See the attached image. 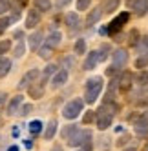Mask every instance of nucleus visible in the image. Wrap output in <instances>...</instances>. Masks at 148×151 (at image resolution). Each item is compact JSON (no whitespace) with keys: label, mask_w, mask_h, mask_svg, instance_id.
Segmentation results:
<instances>
[{"label":"nucleus","mask_w":148,"mask_h":151,"mask_svg":"<svg viewBox=\"0 0 148 151\" xmlns=\"http://www.w3.org/2000/svg\"><path fill=\"white\" fill-rule=\"evenodd\" d=\"M101 91H102V78H101V77H91V78L86 82V93H84V96H86V102H88V104H93L95 100L99 99Z\"/></svg>","instance_id":"f257e3e1"},{"label":"nucleus","mask_w":148,"mask_h":151,"mask_svg":"<svg viewBox=\"0 0 148 151\" xmlns=\"http://www.w3.org/2000/svg\"><path fill=\"white\" fill-rule=\"evenodd\" d=\"M82 107H84V102L81 99H75V100H71L68 102L64 107H62V116L68 118V120H73V118H77L82 111Z\"/></svg>","instance_id":"f03ea898"},{"label":"nucleus","mask_w":148,"mask_h":151,"mask_svg":"<svg viewBox=\"0 0 148 151\" xmlns=\"http://www.w3.org/2000/svg\"><path fill=\"white\" fill-rule=\"evenodd\" d=\"M128 18H130V15H128V13H121V15H117V17L112 20V24L108 26V33H110V35L119 33V31L123 29V26L128 22Z\"/></svg>","instance_id":"7ed1b4c3"},{"label":"nucleus","mask_w":148,"mask_h":151,"mask_svg":"<svg viewBox=\"0 0 148 151\" xmlns=\"http://www.w3.org/2000/svg\"><path fill=\"white\" fill-rule=\"evenodd\" d=\"M90 138H91L90 131H77L68 140H70V146H82V144H90Z\"/></svg>","instance_id":"20e7f679"},{"label":"nucleus","mask_w":148,"mask_h":151,"mask_svg":"<svg viewBox=\"0 0 148 151\" xmlns=\"http://www.w3.org/2000/svg\"><path fill=\"white\" fill-rule=\"evenodd\" d=\"M95 122H97V127L101 131H104V129H108L112 126V115L104 113V109H101L99 113H95Z\"/></svg>","instance_id":"39448f33"},{"label":"nucleus","mask_w":148,"mask_h":151,"mask_svg":"<svg viewBox=\"0 0 148 151\" xmlns=\"http://www.w3.org/2000/svg\"><path fill=\"white\" fill-rule=\"evenodd\" d=\"M38 78V69H29L24 77H22V80L18 82V88L20 89H24V88H29L31 86V82H35Z\"/></svg>","instance_id":"423d86ee"},{"label":"nucleus","mask_w":148,"mask_h":151,"mask_svg":"<svg viewBox=\"0 0 148 151\" xmlns=\"http://www.w3.org/2000/svg\"><path fill=\"white\" fill-rule=\"evenodd\" d=\"M112 60H113V68H115V69H117V68H123L124 64H126V60H128V53H126L124 49H117V51L113 53Z\"/></svg>","instance_id":"0eeeda50"},{"label":"nucleus","mask_w":148,"mask_h":151,"mask_svg":"<svg viewBox=\"0 0 148 151\" xmlns=\"http://www.w3.org/2000/svg\"><path fill=\"white\" fill-rule=\"evenodd\" d=\"M66 82H68V71L66 69H60V71L55 73L53 80H51V86H53V88H60V86H64Z\"/></svg>","instance_id":"6e6552de"},{"label":"nucleus","mask_w":148,"mask_h":151,"mask_svg":"<svg viewBox=\"0 0 148 151\" xmlns=\"http://www.w3.org/2000/svg\"><path fill=\"white\" fill-rule=\"evenodd\" d=\"M97 62H99V51H91L90 55L86 57V60H84V66L82 68L90 71V69H93L95 66H97Z\"/></svg>","instance_id":"1a4fd4ad"},{"label":"nucleus","mask_w":148,"mask_h":151,"mask_svg":"<svg viewBox=\"0 0 148 151\" xmlns=\"http://www.w3.org/2000/svg\"><path fill=\"white\" fill-rule=\"evenodd\" d=\"M22 102H24V96H22V95L13 96L11 102H9V106H7V115H15V113H17V109H18L20 106H22Z\"/></svg>","instance_id":"9d476101"},{"label":"nucleus","mask_w":148,"mask_h":151,"mask_svg":"<svg viewBox=\"0 0 148 151\" xmlns=\"http://www.w3.org/2000/svg\"><path fill=\"white\" fill-rule=\"evenodd\" d=\"M60 40H62V35L59 33V31H53V33L46 38V47H49V49L57 47V46L60 44Z\"/></svg>","instance_id":"9b49d317"},{"label":"nucleus","mask_w":148,"mask_h":151,"mask_svg":"<svg viewBox=\"0 0 148 151\" xmlns=\"http://www.w3.org/2000/svg\"><path fill=\"white\" fill-rule=\"evenodd\" d=\"M40 22V15H38V11H33V9H31V11L28 13V18H26V27H35L37 24Z\"/></svg>","instance_id":"f8f14e48"},{"label":"nucleus","mask_w":148,"mask_h":151,"mask_svg":"<svg viewBox=\"0 0 148 151\" xmlns=\"http://www.w3.org/2000/svg\"><path fill=\"white\" fill-rule=\"evenodd\" d=\"M9 71H11V60L0 57V78H4Z\"/></svg>","instance_id":"ddd939ff"},{"label":"nucleus","mask_w":148,"mask_h":151,"mask_svg":"<svg viewBox=\"0 0 148 151\" xmlns=\"http://www.w3.org/2000/svg\"><path fill=\"white\" fill-rule=\"evenodd\" d=\"M101 17H102V11L101 9H93V11L88 15V18H86V26H95L101 20Z\"/></svg>","instance_id":"4468645a"},{"label":"nucleus","mask_w":148,"mask_h":151,"mask_svg":"<svg viewBox=\"0 0 148 151\" xmlns=\"http://www.w3.org/2000/svg\"><path fill=\"white\" fill-rule=\"evenodd\" d=\"M55 133H57V120H49L48 126H46V131H44L46 140H51L55 137Z\"/></svg>","instance_id":"2eb2a0df"},{"label":"nucleus","mask_w":148,"mask_h":151,"mask_svg":"<svg viewBox=\"0 0 148 151\" xmlns=\"http://www.w3.org/2000/svg\"><path fill=\"white\" fill-rule=\"evenodd\" d=\"M133 9H135V13L139 15V17L146 15L148 13V0H137L135 6H133Z\"/></svg>","instance_id":"dca6fc26"},{"label":"nucleus","mask_w":148,"mask_h":151,"mask_svg":"<svg viewBox=\"0 0 148 151\" xmlns=\"http://www.w3.org/2000/svg\"><path fill=\"white\" fill-rule=\"evenodd\" d=\"M29 95L33 96V99H40V96L44 95V82H40L37 86H29Z\"/></svg>","instance_id":"f3484780"},{"label":"nucleus","mask_w":148,"mask_h":151,"mask_svg":"<svg viewBox=\"0 0 148 151\" xmlns=\"http://www.w3.org/2000/svg\"><path fill=\"white\" fill-rule=\"evenodd\" d=\"M66 24H68V27H71V29L79 27V24H81L79 15H77V13H68V15H66Z\"/></svg>","instance_id":"a211bd4d"},{"label":"nucleus","mask_w":148,"mask_h":151,"mask_svg":"<svg viewBox=\"0 0 148 151\" xmlns=\"http://www.w3.org/2000/svg\"><path fill=\"white\" fill-rule=\"evenodd\" d=\"M135 133L137 135H146L148 133V122H146V118H141V120L135 122Z\"/></svg>","instance_id":"6ab92c4d"},{"label":"nucleus","mask_w":148,"mask_h":151,"mask_svg":"<svg viewBox=\"0 0 148 151\" xmlns=\"http://www.w3.org/2000/svg\"><path fill=\"white\" fill-rule=\"evenodd\" d=\"M40 42H42V33H40V31H37V33H33V35L29 37V47L31 49H38Z\"/></svg>","instance_id":"aec40b11"},{"label":"nucleus","mask_w":148,"mask_h":151,"mask_svg":"<svg viewBox=\"0 0 148 151\" xmlns=\"http://www.w3.org/2000/svg\"><path fill=\"white\" fill-rule=\"evenodd\" d=\"M35 7L38 11H49L51 9V2L49 0H35Z\"/></svg>","instance_id":"412c9836"},{"label":"nucleus","mask_w":148,"mask_h":151,"mask_svg":"<svg viewBox=\"0 0 148 151\" xmlns=\"http://www.w3.org/2000/svg\"><path fill=\"white\" fill-rule=\"evenodd\" d=\"M40 131H42V122H40V120L29 122V133H31V135H38Z\"/></svg>","instance_id":"4be33fe9"},{"label":"nucleus","mask_w":148,"mask_h":151,"mask_svg":"<svg viewBox=\"0 0 148 151\" xmlns=\"http://www.w3.org/2000/svg\"><path fill=\"white\" fill-rule=\"evenodd\" d=\"M119 2H121V0H106V2H104V11H106V13L115 11L117 6H119Z\"/></svg>","instance_id":"5701e85b"},{"label":"nucleus","mask_w":148,"mask_h":151,"mask_svg":"<svg viewBox=\"0 0 148 151\" xmlns=\"http://www.w3.org/2000/svg\"><path fill=\"white\" fill-rule=\"evenodd\" d=\"M13 22V18H9V17H4V18H0V35L4 33V31L9 27V24Z\"/></svg>","instance_id":"b1692460"},{"label":"nucleus","mask_w":148,"mask_h":151,"mask_svg":"<svg viewBox=\"0 0 148 151\" xmlns=\"http://www.w3.org/2000/svg\"><path fill=\"white\" fill-rule=\"evenodd\" d=\"M84 51H86V42H84L82 38H79L75 42V53H77V55H82Z\"/></svg>","instance_id":"393cba45"},{"label":"nucleus","mask_w":148,"mask_h":151,"mask_svg":"<svg viewBox=\"0 0 148 151\" xmlns=\"http://www.w3.org/2000/svg\"><path fill=\"white\" fill-rule=\"evenodd\" d=\"M130 78H132V75H130V73H126L124 77L121 78V89H123V91L130 88Z\"/></svg>","instance_id":"a878e982"},{"label":"nucleus","mask_w":148,"mask_h":151,"mask_svg":"<svg viewBox=\"0 0 148 151\" xmlns=\"http://www.w3.org/2000/svg\"><path fill=\"white\" fill-rule=\"evenodd\" d=\"M24 51H26V46H24V42L20 40L18 44H17V47H15V53H13V55H15V57H22Z\"/></svg>","instance_id":"bb28decb"},{"label":"nucleus","mask_w":148,"mask_h":151,"mask_svg":"<svg viewBox=\"0 0 148 151\" xmlns=\"http://www.w3.org/2000/svg\"><path fill=\"white\" fill-rule=\"evenodd\" d=\"M55 71H57V66H55V64H49V66H48V68L44 69V78L48 80V78H49V77H51V75H53V73H55Z\"/></svg>","instance_id":"cd10ccee"},{"label":"nucleus","mask_w":148,"mask_h":151,"mask_svg":"<svg viewBox=\"0 0 148 151\" xmlns=\"http://www.w3.org/2000/svg\"><path fill=\"white\" fill-rule=\"evenodd\" d=\"M75 131H77L75 126H68V127H64V131H62V137H64V138H70Z\"/></svg>","instance_id":"c85d7f7f"},{"label":"nucleus","mask_w":148,"mask_h":151,"mask_svg":"<svg viewBox=\"0 0 148 151\" xmlns=\"http://www.w3.org/2000/svg\"><path fill=\"white\" fill-rule=\"evenodd\" d=\"M9 47H11V42H9V40H2V42H0V55L7 53Z\"/></svg>","instance_id":"c756f323"},{"label":"nucleus","mask_w":148,"mask_h":151,"mask_svg":"<svg viewBox=\"0 0 148 151\" xmlns=\"http://www.w3.org/2000/svg\"><path fill=\"white\" fill-rule=\"evenodd\" d=\"M93 118H95V111H88L86 115H84V118H82V124H91Z\"/></svg>","instance_id":"7c9ffc66"},{"label":"nucleus","mask_w":148,"mask_h":151,"mask_svg":"<svg viewBox=\"0 0 148 151\" xmlns=\"http://www.w3.org/2000/svg\"><path fill=\"white\" fill-rule=\"evenodd\" d=\"M31 111H33V106H31V104H24L22 107H20V115H22V116L29 115Z\"/></svg>","instance_id":"2f4dec72"},{"label":"nucleus","mask_w":148,"mask_h":151,"mask_svg":"<svg viewBox=\"0 0 148 151\" xmlns=\"http://www.w3.org/2000/svg\"><path fill=\"white\" fill-rule=\"evenodd\" d=\"M90 2L91 0H77V9H88V6H90Z\"/></svg>","instance_id":"473e14b6"},{"label":"nucleus","mask_w":148,"mask_h":151,"mask_svg":"<svg viewBox=\"0 0 148 151\" xmlns=\"http://www.w3.org/2000/svg\"><path fill=\"white\" fill-rule=\"evenodd\" d=\"M9 9V0H0V15Z\"/></svg>","instance_id":"72a5a7b5"},{"label":"nucleus","mask_w":148,"mask_h":151,"mask_svg":"<svg viewBox=\"0 0 148 151\" xmlns=\"http://www.w3.org/2000/svg\"><path fill=\"white\" fill-rule=\"evenodd\" d=\"M38 55H40V57H42V58H48V57H49V55H51V49H49V47H46V46H44V47H42V49H40V51H38Z\"/></svg>","instance_id":"f704fd0d"},{"label":"nucleus","mask_w":148,"mask_h":151,"mask_svg":"<svg viewBox=\"0 0 148 151\" xmlns=\"http://www.w3.org/2000/svg\"><path fill=\"white\" fill-rule=\"evenodd\" d=\"M146 64H148V57H143V58H137L135 66H137V68L141 69V68H144V66H146Z\"/></svg>","instance_id":"c9c22d12"},{"label":"nucleus","mask_w":148,"mask_h":151,"mask_svg":"<svg viewBox=\"0 0 148 151\" xmlns=\"http://www.w3.org/2000/svg\"><path fill=\"white\" fill-rule=\"evenodd\" d=\"M137 35H139V33H137L135 29H132V31H130V44H132V46H135V44H137Z\"/></svg>","instance_id":"e433bc0d"},{"label":"nucleus","mask_w":148,"mask_h":151,"mask_svg":"<svg viewBox=\"0 0 148 151\" xmlns=\"http://www.w3.org/2000/svg\"><path fill=\"white\" fill-rule=\"evenodd\" d=\"M137 80H139V84H148V73H141Z\"/></svg>","instance_id":"4c0bfd02"},{"label":"nucleus","mask_w":148,"mask_h":151,"mask_svg":"<svg viewBox=\"0 0 148 151\" xmlns=\"http://www.w3.org/2000/svg\"><path fill=\"white\" fill-rule=\"evenodd\" d=\"M70 2H71V0H57V6H59V7H64V6H68Z\"/></svg>","instance_id":"58836bf2"},{"label":"nucleus","mask_w":148,"mask_h":151,"mask_svg":"<svg viewBox=\"0 0 148 151\" xmlns=\"http://www.w3.org/2000/svg\"><path fill=\"white\" fill-rule=\"evenodd\" d=\"M6 96H7V93H4V91H0V104H4V100H6Z\"/></svg>","instance_id":"ea45409f"},{"label":"nucleus","mask_w":148,"mask_h":151,"mask_svg":"<svg viewBox=\"0 0 148 151\" xmlns=\"http://www.w3.org/2000/svg\"><path fill=\"white\" fill-rule=\"evenodd\" d=\"M24 146H26L28 149H31V147H33V142H31V140H26V142H24Z\"/></svg>","instance_id":"a19ab883"},{"label":"nucleus","mask_w":148,"mask_h":151,"mask_svg":"<svg viewBox=\"0 0 148 151\" xmlns=\"http://www.w3.org/2000/svg\"><path fill=\"white\" fill-rule=\"evenodd\" d=\"M11 133H13V137H18V135H20V129H18V127H13Z\"/></svg>","instance_id":"79ce46f5"},{"label":"nucleus","mask_w":148,"mask_h":151,"mask_svg":"<svg viewBox=\"0 0 148 151\" xmlns=\"http://www.w3.org/2000/svg\"><path fill=\"white\" fill-rule=\"evenodd\" d=\"M115 71H117V69H115V68H110V69L106 71V75H108V77H112V75H113Z\"/></svg>","instance_id":"37998d69"},{"label":"nucleus","mask_w":148,"mask_h":151,"mask_svg":"<svg viewBox=\"0 0 148 151\" xmlns=\"http://www.w3.org/2000/svg\"><path fill=\"white\" fill-rule=\"evenodd\" d=\"M22 35H24L22 31H15V38H18V40H20V38H22Z\"/></svg>","instance_id":"c03bdc74"},{"label":"nucleus","mask_w":148,"mask_h":151,"mask_svg":"<svg viewBox=\"0 0 148 151\" xmlns=\"http://www.w3.org/2000/svg\"><path fill=\"white\" fill-rule=\"evenodd\" d=\"M7 151H18V146H9Z\"/></svg>","instance_id":"a18cd8bd"},{"label":"nucleus","mask_w":148,"mask_h":151,"mask_svg":"<svg viewBox=\"0 0 148 151\" xmlns=\"http://www.w3.org/2000/svg\"><path fill=\"white\" fill-rule=\"evenodd\" d=\"M51 151H62V147H60V146H55V147L51 149Z\"/></svg>","instance_id":"49530a36"},{"label":"nucleus","mask_w":148,"mask_h":151,"mask_svg":"<svg viewBox=\"0 0 148 151\" xmlns=\"http://www.w3.org/2000/svg\"><path fill=\"white\" fill-rule=\"evenodd\" d=\"M144 151H148V142H146V146H144Z\"/></svg>","instance_id":"de8ad7c7"},{"label":"nucleus","mask_w":148,"mask_h":151,"mask_svg":"<svg viewBox=\"0 0 148 151\" xmlns=\"http://www.w3.org/2000/svg\"><path fill=\"white\" fill-rule=\"evenodd\" d=\"M128 151H135V149H128Z\"/></svg>","instance_id":"09e8293b"},{"label":"nucleus","mask_w":148,"mask_h":151,"mask_svg":"<svg viewBox=\"0 0 148 151\" xmlns=\"http://www.w3.org/2000/svg\"><path fill=\"white\" fill-rule=\"evenodd\" d=\"M81 151H84V149H81Z\"/></svg>","instance_id":"8fccbe9b"}]
</instances>
